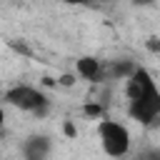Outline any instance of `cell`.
Listing matches in <instances>:
<instances>
[{
	"mask_svg": "<svg viewBox=\"0 0 160 160\" xmlns=\"http://www.w3.org/2000/svg\"><path fill=\"white\" fill-rule=\"evenodd\" d=\"M95 2H108V0H95Z\"/></svg>",
	"mask_w": 160,
	"mask_h": 160,
	"instance_id": "5bb4252c",
	"label": "cell"
},
{
	"mask_svg": "<svg viewBox=\"0 0 160 160\" xmlns=\"http://www.w3.org/2000/svg\"><path fill=\"white\" fill-rule=\"evenodd\" d=\"M98 135H100V145L105 150V155L110 158H122L130 152V130L110 118H102L98 122Z\"/></svg>",
	"mask_w": 160,
	"mask_h": 160,
	"instance_id": "6da1fadb",
	"label": "cell"
},
{
	"mask_svg": "<svg viewBox=\"0 0 160 160\" xmlns=\"http://www.w3.org/2000/svg\"><path fill=\"white\" fill-rule=\"evenodd\" d=\"M50 155V140L45 135H32L22 142V158L25 160H42Z\"/></svg>",
	"mask_w": 160,
	"mask_h": 160,
	"instance_id": "8992f818",
	"label": "cell"
},
{
	"mask_svg": "<svg viewBox=\"0 0 160 160\" xmlns=\"http://www.w3.org/2000/svg\"><path fill=\"white\" fill-rule=\"evenodd\" d=\"M62 2H70V5H88L90 0H62Z\"/></svg>",
	"mask_w": 160,
	"mask_h": 160,
	"instance_id": "7c38bea8",
	"label": "cell"
},
{
	"mask_svg": "<svg viewBox=\"0 0 160 160\" xmlns=\"http://www.w3.org/2000/svg\"><path fill=\"white\" fill-rule=\"evenodd\" d=\"M128 115L145 128L155 125V120L160 118V90L140 100H128Z\"/></svg>",
	"mask_w": 160,
	"mask_h": 160,
	"instance_id": "3957f363",
	"label": "cell"
},
{
	"mask_svg": "<svg viewBox=\"0 0 160 160\" xmlns=\"http://www.w3.org/2000/svg\"><path fill=\"white\" fill-rule=\"evenodd\" d=\"M82 112H85L88 118H95V120L108 118V108H105L102 100H98V102H85V105H82Z\"/></svg>",
	"mask_w": 160,
	"mask_h": 160,
	"instance_id": "ba28073f",
	"label": "cell"
},
{
	"mask_svg": "<svg viewBox=\"0 0 160 160\" xmlns=\"http://www.w3.org/2000/svg\"><path fill=\"white\" fill-rule=\"evenodd\" d=\"M65 135H70V138H75V128H72V122H65Z\"/></svg>",
	"mask_w": 160,
	"mask_h": 160,
	"instance_id": "8fae6325",
	"label": "cell"
},
{
	"mask_svg": "<svg viewBox=\"0 0 160 160\" xmlns=\"http://www.w3.org/2000/svg\"><path fill=\"white\" fill-rule=\"evenodd\" d=\"M5 102L10 108L22 110V112H32L35 118H42L48 112V98L40 90L30 88V85H15V88H10L5 92Z\"/></svg>",
	"mask_w": 160,
	"mask_h": 160,
	"instance_id": "7a4b0ae2",
	"label": "cell"
},
{
	"mask_svg": "<svg viewBox=\"0 0 160 160\" xmlns=\"http://www.w3.org/2000/svg\"><path fill=\"white\" fill-rule=\"evenodd\" d=\"M152 92H158L152 75L145 68H135L132 75L125 80V95H128V100H140V98H148Z\"/></svg>",
	"mask_w": 160,
	"mask_h": 160,
	"instance_id": "277c9868",
	"label": "cell"
},
{
	"mask_svg": "<svg viewBox=\"0 0 160 160\" xmlns=\"http://www.w3.org/2000/svg\"><path fill=\"white\" fill-rule=\"evenodd\" d=\"M132 2H135V5H152L155 0H132Z\"/></svg>",
	"mask_w": 160,
	"mask_h": 160,
	"instance_id": "4fadbf2b",
	"label": "cell"
},
{
	"mask_svg": "<svg viewBox=\"0 0 160 160\" xmlns=\"http://www.w3.org/2000/svg\"><path fill=\"white\" fill-rule=\"evenodd\" d=\"M75 70H78V75H80V78H85V80H90V82H100V80L105 78L102 62H100L98 58H92V55L80 58V60L75 62Z\"/></svg>",
	"mask_w": 160,
	"mask_h": 160,
	"instance_id": "5b68a950",
	"label": "cell"
},
{
	"mask_svg": "<svg viewBox=\"0 0 160 160\" xmlns=\"http://www.w3.org/2000/svg\"><path fill=\"white\" fill-rule=\"evenodd\" d=\"M145 48H148L150 52H160V38H148V40H145Z\"/></svg>",
	"mask_w": 160,
	"mask_h": 160,
	"instance_id": "9c48e42d",
	"label": "cell"
},
{
	"mask_svg": "<svg viewBox=\"0 0 160 160\" xmlns=\"http://www.w3.org/2000/svg\"><path fill=\"white\" fill-rule=\"evenodd\" d=\"M135 68H138L135 62L122 60V62H115V65L110 68V75H112V78H120V80H128V78L132 75V70H135Z\"/></svg>",
	"mask_w": 160,
	"mask_h": 160,
	"instance_id": "52a82bcc",
	"label": "cell"
},
{
	"mask_svg": "<svg viewBox=\"0 0 160 160\" xmlns=\"http://www.w3.org/2000/svg\"><path fill=\"white\" fill-rule=\"evenodd\" d=\"M72 82H75V78H72V75H62V78H60V85H65V88H70Z\"/></svg>",
	"mask_w": 160,
	"mask_h": 160,
	"instance_id": "30bf717a",
	"label": "cell"
}]
</instances>
